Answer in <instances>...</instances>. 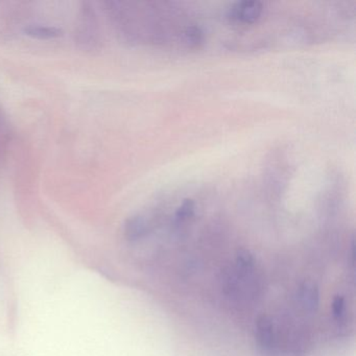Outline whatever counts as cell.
<instances>
[{
    "instance_id": "6da1fadb",
    "label": "cell",
    "mask_w": 356,
    "mask_h": 356,
    "mask_svg": "<svg viewBox=\"0 0 356 356\" xmlns=\"http://www.w3.org/2000/svg\"><path fill=\"white\" fill-rule=\"evenodd\" d=\"M264 12V5L259 1H238L228 10V18L234 22L251 24L257 22Z\"/></svg>"
},
{
    "instance_id": "7a4b0ae2",
    "label": "cell",
    "mask_w": 356,
    "mask_h": 356,
    "mask_svg": "<svg viewBox=\"0 0 356 356\" xmlns=\"http://www.w3.org/2000/svg\"><path fill=\"white\" fill-rule=\"evenodd\" d=\"M24 33L33 38L54 39L62 36L63 32L57 26H44V24H30L24 28Z\"/></svg>"
},
{
    "instance_id": "3957f363",
    "label": "cell",
    "mask_w": 356,
    "mask_h": 356,
    "mask_svg": "<svg viewBox=\"0 0 356 356\" xmlns=\"http://www.w3.org/2000/svg\"><path fill=\"white\" fill-rule=\"evenodd\" d=\"M195 203L193 200L185 199L180 206L177 208L174 216V224L176 226L185 224L195 216Z\"/></svg>"
},
{
    "instance_id": "277c9868",
    "label": "cell",
    "mask_w": 356,
    "mask_h": 356,
    "mask_svg": "<svg viewBox=\"0 0 356 356\" xmlns=\"http://www.w3.org/2000/svg\"><path fill=\"white\" fill-rule=\"evenodd\" d=\"M204 36L203 30L200 26H191L185 29L184 31V40L187 44L191 47H199L200 45L203 44Z\"/></svg>"
}]
</instances>
